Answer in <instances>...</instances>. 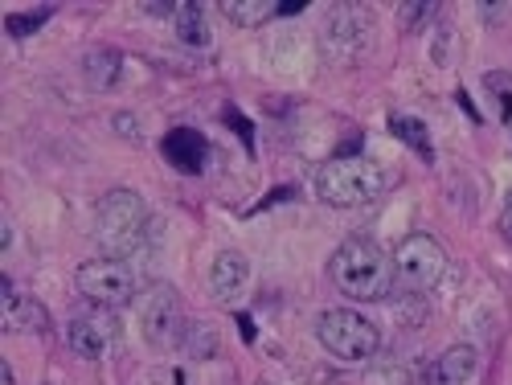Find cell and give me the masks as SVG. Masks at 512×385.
<instances>
[{"label": "cell", "mask_w": 512, "mask_h": 385, "mask_svg": "<svg viewBox=\"0 0 512 385\" xmlns=\"http://www.w3.org/2000/svg\"><path fill=\"white\" fill-rule=\"evenodd\" d=\"M328 275L336 291H345L357 304H377L394 291V259L373 238H345L336 246Z\"/></svg>", "instance_id": "obj_1"}, {"label": "cell", "mask_w": 512, "mask_h": 385, "mask_svg": "<svg viewBox=\"0 0 512 385\" xmlns=\"http://www.w3.org/2000/svg\"><path fill=\"white\" fill-rule=\"evenodd\" d=\"M312 189L332 209H361L386 193V173L365 156H336L316 168Z\"/></svg>", "instance_id": "obj_2"}, {"label": "cell", "mask_w": 512, "mask_h": 385, "mask_svg": "<svg viewBox=\"0 0 512 385\" xmlns=\"http://www.w3.org/2000/svg\"><path fill=\"white\" fill-rule=\"evenodd\" d=\"M148 226H152L148 205L132 189H111L95 205V238H99V246L111 254V259H123V254L140 250Z\"/></svg>", "instance_id": "obj_3"}, {"label": "cell", "mask_w": 512, "mask_h": 385, "mask_svg": "<svg viewBox=\"0 0 512 385\" xmlns=\"http://www.w3.org/2000/svg\"><path fill=\"white\" fill-rule=\"evenodd\" d=\"M316 336L320 345L336 357V361H369L381 349V332L373 320H365L361 312L349 308H328L316 320Z\"/></svg>", "instance_id": "obj_4"}, {"label": "cell", "mask_w": 512, "mask_h": 385, "mask_svg": "<svg viewBox=\"0 0 512 385\" xmlns=\"http://www.w3.org/2000/svg\"><path fill=\"white\" fill-rule=\"evenodd\" d=\"M447 275V250L431 234H410L394 250V279L406 291H431Z\"/></svg>", "instance_id": "obj_5"}, {"label": "cell", "mask_w": 512, "mask_h": 385, "mask_svg": "<svg viewBox=\"0 0 512 385\" xmlns=\"http://www.w3.org/2000/svg\"><path fill=\"white\" fill-rule=\"evenodd\" d=\"M74 287L91 299L99 308H119V304H132L136 295V271L127 267V259H91L74 271Z\"/></svg>", "instance_id": "obj_6"}, {"label": "cell", "mask_w": 512, "mask_h": 385, "mask_svg": "<svg viewBox=\"0 0 512 385\" xmlns=\"http://www.w3.org/2000/svg\"><path fill=\"white\" fill-rule=\"evenodd\" d=\"M185 308H181V295L173 287H152L144 299H140V328H144V340L156 349H168V345H181V332H185Z\"/></svg>", "instance_id": "obj_7"}, {"label": "cell", "mask_w": 512, "mask_h": 385, "mask_svg": "<svg viewBox=\"0 0 512 385\" xmlns=\"http://www.w3.org/2000/svg\"><path fill=\"white\" fill-rule=\"evenodd\" d=\"M369 37H373V17H369L365 9H357V5L332 9L328 29H324V46H328L336 58H357V54H365Z\"/></svg>", "instance_id": "obj_8"}, {"label": "cell", "mask_w": 512, "mask_h": 385, "mask_svg": "<svg viewBox=\"0 0 512 385\" xmlns=\"http://www.w3.org/2000/svg\"><path fill=\"white\" fill-rule=\"evenodd\" d=\"M115 332H119V324L107 312H82V316L70 320L66 340H70V349L82 361H103L111 353V345H115Z\"/></svg>", "instance_id": "obj_9"}, {"label": "cell", "mask_w": 512, "mask_h": 385, "mask_svg": "<svg viewBox=\"0 0 512 385\" xmlns=\"http://www.w3.org/2000/svg\"><path fill=\"white\" fill-rule=\"evenodd\" d=\"M0 324H5V332H46L50 328V312L41 299H33L29 291H21L9 275L0 279Z\"/></svg>", "instance_id": "obj_10"}, {"label": "cell", "mask_w": 512, "mask_h": 385, "mask_svg": "<svg viewBox=\"0 0 512 385\" xmlns=\"http://www.w3.org/2000/svg\"><path fill=\"white\" fill-rule=\"evenodd\" d=\"M246 283H250V263H246V254L242 250H222L218 259H213L209 267V291L218 304L234 308L238 299L246 295Z\"/></svg>", "instance_id": "obj_11"}, {"label": "cell", "mask_w": 512, "mask_h": 385, "mask_svg": "<svg viewBox=\"0 0 512 385\" xmlns=\"http://www.w3.org/2000/svg\"><path fill=\"white\" fill-rule=\"evenodd\" d=\"M160 152L164 160L177 168V173H189L197 177L201 168H205V156H209V144L201 132H193V127H173L164 140H160Z\"/></svg>", "instance_id": "obj_12"}, {"label": "cell", "mask_w": 512, "mask_h": 385, "mask_svg": "<svg viewBox=\"0 0 512 385\" xmlns=\"http://www.w3.org/2000/svg\"><path fill=\"white\" fill-rule=\"evenodd\" d=\"M472 373H476V349L472 345H451L431 369H426V377L435 385H467Z\"/></svg>", "instance_id": "obj_13"}, {"label": "cell", "mask_w": 512, "mask_h": 385, "mask_svg": "<svg viewBox=\"0 0 512 385\" xmlns=\"http://www.w3.org/2000/svg\"><path fill=\"white\" fill-rule=\"evenodd\" d=\"M119 70H123V58H119V50H111V46H99V50H91L87 58H82V74H87V82H91L95 91L115 87Z\"/></svg>", "instance_id": "obj_14"}, {"label": "cell", "mask_w": 512, "mask_h": 385, "mask_svg": "<svg viewBox=\"0 0 512 385\" xmlns=\"http://www.w3.org/2000/svg\"><path fill=\"white\" fill-rule=\"evenodd\" d=\"M173 25H177L181 46H189V50H205L209 41H213V33H209V25H205V13H201V5H177V17H173Z\"/></svg>", "instance_id": "obj_15"}, {"label": "cell", "mask_w": 512, "mask_h": 385, "mask_svg": "<svg viewBox=\"0 0 512 385\" xmlns=\"http://www.w3.org/2000/svg\"><path fill=\"white\" fill-rule=\"evenodd\" d=\"M181 353L189 361H209L218 353V332H213L205 320H189L185 332H181Z\"/></svg>", "instance_id": "obj_16"}, {"label": "cell", "mask_w": 512, "mask_h": 385, "mask_svg": "<svg viewBox=\"0 0 512 385\" xmlns=\"http://www.w3.org/2000/svg\"><path fill=\"white\" fill-rule=\"evenodd\" d=\"M390 132L402 144H410L422 160H435V148H431V136H426V123L422 119H414V115H390Z\"/></svg>", "instance_id": "obj_17"}, {"label": "cell", "mask_w": 512, "mask_h": 385, "mask_svg": "<svg viewBox=\"0 0 512 385\" xmlns=\"http://www.w3.org/2000/svg\"><path fill=\"white\" fill-rule=\"evenodd\" d=\"M222 13L234 21V25H263L279 13V5H267V0H226Z\"/></svg>", "instance_id": "obj_18"}, {"label": "cell", "mask_w": 512, "mask_h": 385, "mask_svg": "<svg viewBox=\"0 0 512 385\" xmlns=\"http://www.w3.org/2000/svg\"><path fill=\"white\" fill-rule=\"evenodd\" d=\"M484 91H488L500 123L512 132V74H484Z\"/></svg>", "instance_id": "obj_19"}, {"label": "cell", "mask_w": 512, "mask_h": 385, "mask_svg": "<svg viewBox=\"0 0 512 385\" xmlns=\"http://www.w3.org/2000/svg\"><path fill=\"white\" fill-rule=\"evenodd\" d=\"M54 17V9H37V13H13L9 21H5V29H9V37H29V33H37L41 25H46Z\"/></svg>", "instance_id": "obj_20"}, {"label": "cell", "mask_w": 512, "mask_h": 385, "mask_svg": "<svg viewBox=\"0 0 512 385\" xmlns=\"http://www.w3.org/2000/svg\"><path fill=\"white\" fill-rule=\"evenodd\" d=\"M426 17H435V5H406V9H402L406 29H418V21H426Z\"/></svg>", "instance_id": "obj_21"}, {"label": "cell", "mask_w": 512, "mask_h": 385, "mask_svg": "<svg viewBox=\"0 0 512 385\" xmlns=\"http://www.w3.org/2000/svg\"><path fill=\"white\" fill-rule=\"evenodd\" d=\"M226 119H230V127H234V132H238V136L246 140V148H254V136H250V123H246V119H242L238 111H230V107H226Z\"/></svg>", "instance_id": "obj_22"}, {"label": "cell", "mask_w": 512, "mask_h": 385, "mask_svg": "<svg viewBox=\"0 0 512 385\" xmlns=\"http://www.w3.org/2000/svg\"><path fill=\"white\" fill-rule=\"evenodd\" d=\"M115 132H119V136H136L140 127H136V119H132V115H115Z\"/></svg>", "instance_id": "obj_23"}, {"label": "cell", "mask_w": 512, "mask_h": 385, "mask_svg": "<svg viewBox=\"0 0 512 385\" xmlns=\"http://www.w3.org/2000/svg\"><path fill=\"white\" fill-rule=\"evenodd\" d=\"M0 385H17V381H13V365H9V361H0Z\"/></svg>", "instance_id": "obj_24"}, {"label": "cell", "mask_w": 512, "mask_h": 385, "mask_svg": "<svg viewBox=\"0 0 512 385\" xmlns=\"http://www.w3.org/2000/svg\"><path fill=\"white\" fill-rule=\"evenodd\" d=\"M295 13H304L300 0H291V5H279V17H295Z\"/></svg>", "instance_id": "obj_25"}, {"label": "cell", "mask_w": 512, "mask_h": 385, "mask_svg": "<svg viewBox=\"0 0 512 385\" xmlns=\"http://www.w3.org/2000/svg\"><path fill=\"white\" fill-rule=\"evenodd\" d=\"M0 246H5V250L13 246V226L9 222H5V230H0Z\"/></svg>", "instance_id": "obj_26"}, {"label": "cell", "mask_w": 512, "mask_h": 385, "mask_svg": "<svg viewBox=\"0 0 512 385\" xmlns=\"http://www.w3.org/2000/svg\"><path fill=\"white\" fill-rule=\"evenodd\" d=\"M238 324H242V336L254 340V324H250V316H238Z\"/></svg>", "instance_id": "obj_27"}, {"label": "cell", "mask_w": 512, "mask_h": 385, "mask_svg": "<svg viewBox=\"0 0 512 385\" xmlns=\"http://www.w3.org/2000/svg\"><path fill=\"white\" fill-rule=\"evenodd\" d=\"M504 238H512V209L504 213Z\"/></svg>", "instance_id": "obj_28"}, {"label": "cell", "mask_w": 512, "mask_h": 385, "mask_svg": "<svg viewBox=\"0 0 512 385\" xmlns=\"http://www.w3.org/2000/svg\"><path fill=\"white\" fill-rule=\"evenodd\" d=\"M410 385H435V381H431V377H426V373H418V377H414Z\"/></svg>", "instance_id": "obj_29"}]
</instances>
